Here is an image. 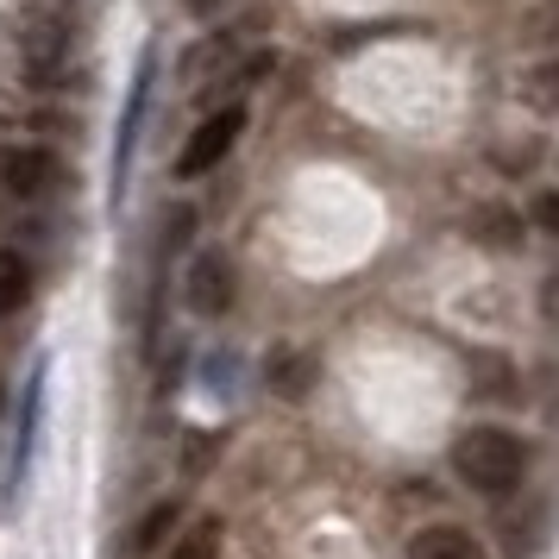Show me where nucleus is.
<instances>
[{"label": "nucleus", "instance_id": "nucleus-7", "mask_svg": "<svg viewBox=\"0 0 559 559\" xmlns=\"http://www.w3.org/2000/svg\"><path fill=\"white\" fill-rule=\"evenodd\" d=\"M63 45H70V32L57 26V20H32L26 26V76L32 82H51L57 70H63Z\"/></svg>", "mask_w": 559, "mask_h": 559}, {"label": "nucleus", "instance_id": "nucleus-14", "mask_svg": "<svg viewBox=\"0 0 559 559\" xmlns=\"http://www.w3.org/2000/svg\"><path fill=\"white\" fill-rule=\"evenodd\" d=\"M534 227L559 239V189H540V195H534Z\"/></svg>", "mask_w": 559, "mask_h": 559}, {"label": "nucleus", "instance_id": "nucleus-16", "mask_svg": "<svg viewBox=\"0 0 559 559\" xmlns=\"http://www.w3.org/2000/svg\"><path fill=\"white\" fill-rule=\"evenodd\" d=\"M0 408H7V396H0Z\"/></svg>", "mask_w": 559, "mask_h": 559}, {"label": "nucleus", "instance_id": "nucleus-4", "mask_svg": "<svg viewBox=\"0 0 559 559\" xmlns=\"http://www.w3.org/2000/svg\"><path fill=\"white\" fill-rule=\"evenodd\" d=\"M63 170H57L51 145H0V195L13 202H45Z\"/></svg>", "mask_w": 559, "mask_h": 559}, {"label": "nucleus", "instance_id": "nucleus-9", "mask_svg": "<svg viewBox=\"0 0 559 559\" xmlns=\"http://www.w3.org/2000/svg\"><path fill=\"white\" fill-rule=\"evenodd\" d=\"M157 559H221V522H214V515H202V522H182V534Z\"/></svg>", "mask_w": 559, "mask_h": 559}, {"label": "nucleus", "instance_id": "nucleus-13", "mask_svg": "<svg viewBox=\"0 0 559 559\" xmlns=\"http://www.w3.org/2000/svg\"><path fill=\"white\" fill-rule=\"evenodd\" d=\"M233 45H239L233 32H221V38H207L202 51H189V63H182V76L195 82V76H202V70H221V63H227V57H233Z\"/></svg>", "mask_w": 559, "mask_h": 559}, {"label": "nucleus", "instance_id": "nucleus-5", "mask_svg": "<svg viewBox=\"0 0 559 559\" xmlns=\"http://www.w3.org/2000/svg\"><path fill=\"white\" fill-rule=\"evenodd\" d=\"M408 559H490L484 540L459 522H428V528L408 534Z\"/></svg>", "mask_w": 559, "mask_h": 559}, {"label": "nucleus", "instance_id": "nucleus-3", "mask_svg": "<svg viewBox=\"0 0 559 559\" xmlns=\"http://www.w3.org/2000/svg\"><path fill=\"white\" fill-rule=\"evenodd\" d=\"M239 296V271H233V258L221 246H202V252L182 264V302L189 314H202V321H221Z\"/></svg>", "mask_w": 559, "mask_h": 559}, {"label": "nucleus", "instance_id": "nucleus-11", "mask_svg": "<svg viewBox=\"0 0 559 559\" xmlns=\"http://www.w3.org/2000/svg\"><path fill=\"white\" fill-rule=\"evenodd\" d=\"M472 233H478V239H490L497 252H509V246L522 239V221H515L509 207H484V214H472Z\"/></svg>", "mask_w": 559, "mask_h": 559}, {"label": "nucleus", "instance_id": "nucleus-1", "mask_svg": "<svg viewBox=\"0 0 559 559\" xmlns=\"http://www.w3.org/2000/svg\"><path fill=\"white\" fill-rule=\"evenodd\" d=\"M453 472H459V484L478 490V497H509L515 484L528 478V440L497 428V421L465 428L453 440Z\"/></svg>", "mask_w": 559, "mask_h": 559}, {"label": "nucleus", "instance_id": "nucleus-6", "mask_svg": "<svg viewBox=\"0 0 559 559\" xmlns=\"http://www.w3.org/2000/svg\"><path fill=\"white\" fill-rule=\"evenodd\" d=\"M182 534V503L177 497H164V503H152L139 522H132V534H127V554L132 559H157L170 540Z\"/></svg>", "mask_w": 559, "mask_h": 559}, {"label": "nucleus", "instance_id": "nucleus-12", "mask_svg": "<svg viewBox=\"0 0 559 559\" xmlns=\"http://www.w3.org/2000/svg\"><path fill=\"white\" fill-rule=\"evenodd\" d=\"M271 70H277V51H258V57H246V63H239L227 82H221V88H227L233 102H239V95H246V88H258V82L271 76Z\"/></svg>", "mask_w": 559, "mask_h": 559}, {"label": "nucleus", "instance_id": "nucleus-15", "mask_svg": "<svg viewBox=\"0 0 559 559\" xmlns=\"http://www.w3.org/2000/svg\"><path fill=\"white\" fill-rule=\"evenodd\" d=\"M182 7H189V13H195V20H214V13H227L233 0H182Z\"/></svg>", "mask_w": 559, "mask_h": 559}, {"label": "nucleus", "instance_id": "nucleus-8", "mask_svg": "<svg viewBox=\"0 0 559 559\" xmlns=\"http://www.w3.org/2000/svg\"><path fill=\"white\" fill-rule=\"evenodd\" d=\"M32 302V258L0 252V321H13Z\"/></svg>", "mask_w": 559, "mask_h": 559}, {"label": "nucleus", "instance_id": "nucleus-2", "mask_svg": "<svg viewBox=\"0 0 559 559\" xmlns=\"http://www.w3.org/2000/svg\"><path fill=\"white\" fill-rule=\"evenodd\" d=\"M239 132H246V102L214 107L202 127L182 139V152H177V177H182V182H195V177H207V170H221V164H227V152L239 145Z\"/></svg>", "mask_w": 559, "mask_h": 559}, {"label": "nucleus", "instance_id": "nucleus-10", "mask_svg": "<svg viewBox=\"0 0 559 559\" xmlns=\"http://www.w3.org/2000/svg\"><path fill=\"white\" fill-rule=\"evenodd\" d=\"M522 95H528L534 114H559V57H540L522 70Z\"/></svg>", "mask_w": 559, "mask_h": 559}]
</instances>
